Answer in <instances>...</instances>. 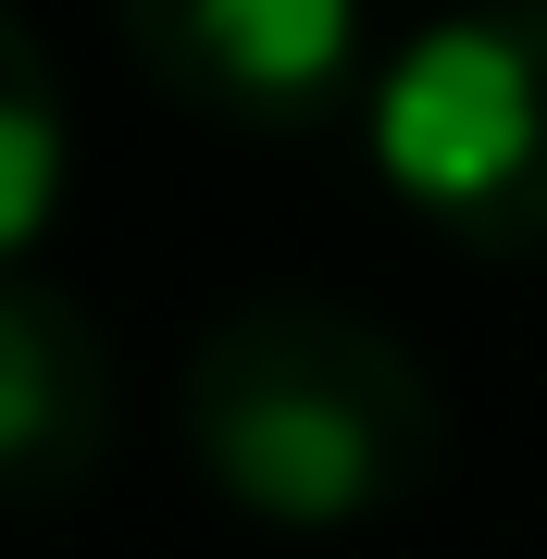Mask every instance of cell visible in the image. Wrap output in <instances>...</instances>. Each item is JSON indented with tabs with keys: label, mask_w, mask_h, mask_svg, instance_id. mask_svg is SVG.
<instances>
[{
	"label": "cell",
	"mask_w": 547,
	"mask_h": 559,
	"mask_svg": "<svg viewBox=\"0 0 547 559\" xmlns=\"http://www.w3.org/2000/svg\"><path fill=\"white\" fill-rule=\"evenodd\" d=\"M112 460V348L50 274H0V510H62Z\"/></svg>",
	"instance_id": "277c9868"
},
{
	"label": "cell",
	"mask_w": 547,
	"mask_h": 559,
	"mask_svg": "<svg viewBox=\"0 0 547 559\" xmlns=\"http://www.w3.org/2000/svg\"><path fill=\"white\" fill-rule=\"evenodd\" d=\"M50 212H62V75L0 0V274L50 237Z\"/></svg>",
	"instance_id": "5b68a950"
},
{
	"label": "cell",
	"mask_w": 547,
	"mask_h": 559,
	"mask_svg": "<svg viewBox=\"0 0 547 559\" xmlns=\"http://www.w3.org/2000/svg\"><path fill=\"white\" fill-rule=\"evenodd\" d=\"M150 87L237 138H311L361 87V0H112Z\"/></svg>",
	"instance_id": "3957f363"
},
{
	"label": "cell",
	"mask_w": 547,
	"mask_h": 559,
	"mask_svg": "<svg viewBox=\"0 0 547 559\" xmlns=\"http://www.w3.org/2000/svg\"><path fill=\"white\" fill-rule=\"evenodd\" d=\"M187 460L224 510L274 535H336V522L411 510L448 460L436 373L336 299H249L187 348L175 385Z\"/></svg>",
	"instance_id": "6da1fadb"
},
{
	"label": "cell",
	"mask_w": 547,
	"mask_h": 559,
	"mask_svg": "<svg viewBox=\"0 0 547 559\" xmlns=\"http://www.w3.org/2000/svg\"><path fill=\"white\" fill-rule=\"evenodd\" d=\"M373 175L473 261H547V0H461L373 75Z\"/></svg>",
	"instance_id": "7a4b0ae2"
}]
</instances>
